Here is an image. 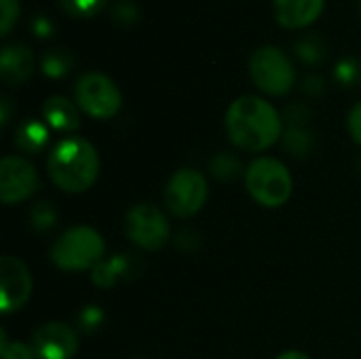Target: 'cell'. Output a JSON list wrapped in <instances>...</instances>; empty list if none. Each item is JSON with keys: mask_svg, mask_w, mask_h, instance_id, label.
<instances>
[{"mask_svg": "<svg viewBox=\"0 0 361 359\" xmlns=\"http://www.w3.org/2000/svg\"><path fill=\"white\" fill-rule=\"evenodd\" d=\"M226 133L245 152H264L283 138V118L258 95L237 97L226 110Z\"/></svg>", "mask_w": 361, "mask_h": 359, "instance_id": "6da1fadb", "label": "cell"}, {"mask_svg": "<svg viewBox=\"0 0 361 359\" xmlns=\"http://www.w3.org/2000/svg\"><path fill=\"white\" fill-rule=\"evenodd\" d=\"M47 171L59 190L78 195L95 184L99 176V154L85 138H63L51 148Z\"/></svg>", "mask_w": 361, "mask_h": 359, "instance_id": "7a4b0ae2", "label": "cell"}, {"mask_svg": "<svg viewBox=\"0 0 361 359\" xmlns=\"http://www.w3.org/2000/svg\"><path fill=\"white\" fill-rule=\"evenodd\" d=\"M106 256L104 237L91 226H72L63 231L51 245V262L68 273L95 269Z\"/></svg>", "mask_w": 361, "mask_h": 359, "instance_id": "3957f363", "label": "cell"}, {"mask_svg": "<svg viewBox=\"0 0 361 359\" xmlns=\"http://www.w3.org/2000/svg\"><path fill=\"white\" fill-rule=\"evenodd\" d=\"M245 188L258 205L277 209L290 201L294 182L281 161L258 157L245 169Z\"/></svg>", "mask_w": 361, "mask_h": 359, "instance_id": "277c9868", "label": "cell"}, {"mask_svg": "<svg viewBox=\"0 0 361 359\" xmlns=\"http://www.w3.org/2000/svg\"><path fill=\"white\" fill-rule=\"evenodd\" d=\"M250 76L260 91L269 95H277V97L292 91L296 83V70L292 61L281 49L273 44H264L252 53Z\"/></svg>", "mask_w": 361, "mask_h": 359, "instance_id": "5b68a950", "label": "cell"}, {"mask_svg": "<svg viewBox=\"0 0 361 359\" xmlns=\"http://www.w3.org/2000/svg\"><path fill=\"white\" fill-rule=\"evenodd\" d=\"M74 97L85 114L99 121L112 118L123 106V95L116 83L102 72L82 74L74 85Z\"/></svg>", "mask_w": 361, "mask_h": 359, "instance_id": "8992f818", "label": "cell"}, {"mask_svg": "<svg viewBox=\"0 0 361 359\" xmlns=\"http://www.w3.org/2000/svg\"><path fill=\"white\" fill-rule=\"evenodd\" d=\"M165 207L176 218H190L199 214L207 201V180L192 167L178 169L165 186Z\"/></svg>", "mask_w": 361, "mask_h": 359, "instance_id": "52a82bcc", "label": "cell"}, {"mask_svg": "<svg viewBox=\"0 0 361 359\" xmlns=\"http://www.w3.org/2000/svg\"><path fill=\"white\" fill-rule=\"evenodd\" d=\"M125 235L133 245L146 252H157L169 243L171 229L167 216L157 205L140 203L125 216Z\"/></svg>", "mask_w": 361, "mask_h": 359, "instance_id": "ba28073f", "label": "cell"}, {"mask_svg": "<svg viewBox=\"0 0 361 359\" xmlns=\"http://www.w3.org/2000/svg\"><path fill=\"white\" fill-rule=\"evenodd\" d=\"M38 190V171L23 157H4L0 163V199L4 205L21 203Z\"/></svg>", "mask_w": 361, "mask_h": 359, "instance_id": "9c48e42d", "label": "cell"}, {"mask_svg": "<svg viewBox=\"0 0 361 359\" xmlns=\"http://www.w3.org/2000/svg\"><path fill=\"white\" fill-rule=\"evenodd\" d=\"M32 275L15 256L0 258V311L11 315L25 307L32 296Z\"/></svg>", "mask_w": 361, "mask_h": 359, "instance_id": "30bf717a", "label": "cell"}, {"mask_svg": "<svg viewBox=\"0 0 361 359\" xmlns=\"http://www.w3.org/2000/svg\"><path fill=\"white\" fill-rule=\"evenodd\" d=\"M36 359H72L78 351V334L63 322H47L32 332Z\"/></svg>", "mask_w": 361, "mask_h": 359, "instance_id": "8fae6325", "label": "cell"}, {"mask_svg": "<svg viewBox=\"0 0 361 359\" xmlns=\"http://www.w3.org/2000/svg\"><path fill=\"white\" fill-rule=\"evenodd\" d=\"M144 260L133 254H114L110 258H104L93 271H91V281L102 288V290H112L118 284L133 281L144 273Z\"/></svg>", "mask_w": 361, "mask_h": 359, "instance_id": "7c38bea8", "label": "cell"}, {"mask_svg": "<svg viewBox=\"0 0 361 359\" xmlns=\"http://www.w3.org/2000/svg\"><path fill=\"white\" fill-rule=\"evenodd\" d=\"M34 72V53L23 42H8L0 51V76L4 85H21Z\"/></svg>", "mask_w": 361, "mask_h": 359, "instance_id": "4fadbf2b", "label": "cell"}, {"mask_svg": "<svg viewBox=\"0 0 361 359\" xmlns=\"http://www.w3.org/2000/svg\"><path fill=\"white\" fill-rule=\"evenodd\" d=\"M326 0H273L275 19L283 28H307L324 11Z\"/></svg>", "mask_w": 361, "mask_h": 359, "instance_id": "5bb4252c", "label": "cell"}, {"mask_svg": "<svg viewBox=\"0 0 361 359\" xmlns=\"http://www.w3.org/2000/svg\"><path fill=\"white\" fill-rule=\"evenodd\" d=\"M42 116L44 123L61 133H72L80 127V114L78 108L63 95H51L42 104Z\"/></svg>", "mask_w": 361, "mask_h": 359, "instance_id": "9a60e30c", "label": "cell"}, {"mask_svg": "<svg viewBox=\"0 0 361 359\" xmlns=\"http://www.w3.org/2000/svg\"><path fill=\"white\" fill-rule=\"evenodd\" d=\"M51 140L49 125L36 118H25L23 123L17 125L15 129V146L23 154H38L47 148Z\"/></svg>", "mask_w": 361, "mask_h": 359, "instance_id": "2e32d148", "label": "cell"}, {"mask_svg": "<svg viewBox=\"0 0 361 359\" xmlns=\"http://www.w3.org/2000/svg\"><path fill=\"white\" fill-rule=\"evenodd\" d=\"M40 66H42L44 76H49V78H63L72 70V66H74V55L68 49H63V47H51V49L44 51Z\"/></svg>", "mask_w": 361, "mask_h": 359, "instance_id": "e0dca14e", "label": "cell"}, {"mask_svg": "<svg viewBox=\"0 0 361 359\" xmlns=\"http://www.w3.org/2000/svg\"><path fill=\"white\" fill-rule=\"evenodd\" d=\"M294 53L296 57L307 63V66H319L324 63V59L328 57V51H326V42L322 36L317 34H305L302 38H298L294 42Z\"/></svg>", "mask_w": 361, "mask_h": 359, "instance_id": "ac0fdd59", "label": "cell"}, {"mask_svg": "<svg viewBox=\"0 0 361 359\" xmlns=\"http://www.w3.org/2000/svg\"><path fill=\"white\" fill-rule=\"evenodd\" d=\"M209 171L218 182H226V184L235 182L241 174L245 176L241 161L233 152H216L209 159Z\"/></svg>", "mask_w": 361, "mask_h": 359, "instance_id": "d6986e66", "label": "cell"}, {"mask_svg": "<svg viewBox=\"0 0 361 359\" xmlns=\"http://www.w3.org/2000/svg\"><path fill=\"white\" fill-rule=\"evenodd\" d=\"M281 142H283V148L288 152L302 159V157H309L311 150H313V131L309 127H292V125H288V129L283 131Z\"/></svg>", "mask_w": 361, "mask_h": 359, "instance_id": "ffe728a7", "label": "cell"}, {"mask_svg": "<svg viewBox=\"0 0 361 359\" xmlns=\"http://www.w3.org/2000/svg\"><path fill=\"white\" fill-rule=\"evenodd\" d=\"M27 218H30V226H32L36 233H47V231L55 229L59 216H57V209L53 207V203H49V201H38V203H34V205L30 207Z\"/></svg>", "mask_w": 361, "mask_h": 359, "instance_id": "44dd1931", "label": "cell"}, {"mask_svg": "<svg viewBox=\"0 0 361 359\" xmlns=\"http://www.w3.org/2000/svg\"><path fill=\"white\" fill-rule=\"evenodd\" d=\"M334 78L345 89H353L361 85V59L360 57H343L334 66Z\"/></svg>", "mask_w": 361, "mask_h": 359, "instance_id": "7402d4cb", "label": "cell"}, {"mask_svg": "<svg viewBox=\"0 0 361 359\" xmlns=\"http://www.w3.org/2000/svg\"><path fill=\"white\" fill-rule=\"evenodd\" d=\"M106 313L97 307V305H87L80 309V313L76 315V326L80 332L85 334H93L95 330H99L104 326Z\"/></svg>", "mask_w": 361, "mask_h": 359, "instance_id": "603a6c76", "label": "cell"}, {"mask_svg": "<svg viewBox=\"0 0 361 359\" xmlns=\"http://www.w3.org/2000/svg\"><path fill=\"white\" fill-rule=\"evenodd\" d=\"M0 358L2 359H36L32 345L6 339V332L0 330Z\"/></svg>", "mask_w": 361, "mask_h": 359, "instance_id": "cb8c5ba5", "label": "cell"}, {"mask_svg": "<svg viewBox=\"0 0 361 359\" xmlns=\"http://www.w3.org/2000/svg\"><path fill=\"white\" fill-rule=\"evenodd\" d=\"M61 8L72 17H93L106 4V0H59Z\"/></svg>", "mask_w": 361, "mask_h": 359, "instance_id": "d4e9b609", "label": "cell"}, {"mask_svg": "<svg viewBox=\"0 0 361 359\" xmlns=\"http://www.w3.org/2000/svg\"><path fill=\"white\" fill-rule=\"evenodd\" d=\"M0 36H6L19 17V0H0Z\"/></svg>", "mask_w": 361, "mask_h": 359, "instance_id": "484cf974", "label": "cell"}, {"mask_svg": "<svg viewBox=\"0 0 361 359\" xmlns=\"http://www.w3.org/2000/svg\"><path fill=\"white\" fill-rule=\"evenodd\" d=\"M286 123L292 125V127H309L311 123V108L305 106V104H292L286 108Z\"/></svg>", "mask_w": 361, "mask_h": 359, "instance_id": "4316f807", "label": "cell"}, {"mask_svg": "<svg viewBox=\"0 0 361 359\" xmlns=\"http://www.w3.org/2000/svg\"><path fill=\"white\" fill-rule=\"evenodd\" d=\"M137 17H140L137 8L133 4H129V2H121L112 11V19L118 21L121 25H131L133 21H137Z\"/></svg>", "mask_w": 361, "mask_h": 359, "instance_id": "83f0119b", "label": "cell"}, {"mask_svg": "<svg viewBox=\"0 0 361 359\" xmlns=\"http://www.w3.org/2000/svg\"><path fill=\"white\" fill-rule=\"evenodd\" d=\"M347 127H349V133L355 140V144L361 146V102L351 108L349 118H347Z\"/></svg>", "mask_w": 361, "mask_h": 359, "instance_id": "f1b7e54d", "label": "cell"}, {"mask_svg": "<svg viewBox=\"0 0 361 359\" xmlns=\"http://www.w3.org/2000/svg\"><path fill=\"white\" fill-rule=\"evenodd\" d=\"M302 91H305L307 95L319 97V95L326 91V83H324V78H322V76H317V74H309V76H305V78H302Z\"/></svg>", "mask_w": 361, "mask_h": 359, "instance_id": "f546056e", "label": "cell"}, {"mask_svg": "<svg viewBox=\"0 0 361 359\" xmlns=\"http://www.w3.org/2000/svg\"><path fill=\"white\" fill-rule=\"evenodd\" d=\"M32 34L38 38H49L53 34V21L44 15L32 17Z\"/></svg>", "mask_w": 361, "mask_h": 359, "instance_id": "4dcf8cb0", "label": "cell"}, {"mask_svg": "<svg viewBox=\"0 0 361 359\" xmlns=\"http://www.w3.org/2000/svg\"><path fill=\"white\" fill-rule=\"evenodd\" d=\"M11 110H13L11 99L8 97H2L0 99V123H2V127L11 121Z\"/></svg>", "mask_w": 361, "mask_h": 359, "instance_id": "1f68e13d", "label": "cell"}, {"mask_svg": "<svg viewBox=\"0 0 361 359\" xmlns=\"http://www.w3.org/2000/svg\"><path fill=\"white\" fill-rule=\"evenodd\" d=\"M275 359H311L307 353H302V351H286V353H281V355H277Z\"/></svg>", "mask_w": 361, "mask_h": 359, "instance_id": "d6a6232c", "label": "cell"}, {"mask_svg": "<svg viewBox=\"0 0 361 359\" xmlns=\"http://www.w3.org/2000/svg\"><path fill=\"white\" fill-rule=\"evenodd\" d=\"M135 359H140V358H135Z\"/></svg>", "mask_w": 361, "mask_h": 359, "instance_id": "836d02e7", "label": "cell"}, {"mask_svg": "<svg viewBox=\"0 0 361 359\" xmlns=\"http://www.w3.org/2000/svg\"><path fill=\"white\" fill-rule=\"evenodd\" d=\"M360 8H361V6H360Z\"/></svg>", "mask_w": 361, "mask_h": 359, "instance_id": "e575fe53", "label": "cell"}]
</instances>
